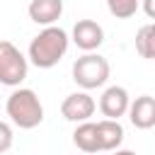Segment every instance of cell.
<instances>
[{"mask_svg":"<svg viewBox=\"0 0 155 155\" xmlns=\"http://www.w3.org/2000/svg\"><path fill=\"white\" fill-rule=\"evenodd\" d=\"M73 44L80 51H97L104 44V29L94 19H78L73 27Z\"/></svg>","mask_w":155,"mask_h":155,"instance_id":"6","label":"cell"},{"mask_svg":"<svg viewBox=\"0 0 155 155\" xmlns=\"http://www.w3.org/2000/svg\"><path fill=\"white\" fill-rule=\"evenodd\" d=\"M68 46H70V36L65 29L56 27V24H48L44 27L29 44V51H27V58L41 68V70H48L53 65H58V61L68 53Z\"/></svg>","mask_w":155,"mask_h":155,"instance_id":"1","label":"cell"},{"mask_svg":"<svg viewBox=\"0 0 155 155\" xmlns=\"http://www.w3.org/2000/svg\"><path fill=\"white\" fill-rule=\"evenodd\" d=\"M5 111H7L10 121L15 126L24 128V131L36 128L44 121V104L36 97V92L29 90V87H15L12 94L7 97Z\"/></svg>","mask_w":155,"mask_h":155,"instance_id":"2","label":"cell"},{"mask_svg":"<svg viewBox=\"0 0 155 155\" xmlns=\"http://www.w3.org/2000/svg\"><path fill=\"white\" fill-rule=\"evenodd\" d=\"M107 7L116 19H128L140 7V0H107Z\"/></svg>","mask_w":155,"mask_h":155,"instance_id":"13","label":"cell"},{"mask_svg":"<svg viewBox=\"0 0 155 155\" xmlns=\"http://www.w3.org/2000/svg\"><path fill=\"white\" fill-rule=\"evenodd\" d=\"M94 109H97V102L90 97L87 90L68 94V97L63 99V104H61V114H63V119H65V121H73V124H80V121L92 119Z\"/></svg>","mask_w":155,"mask_h":155,"instance_id":"5","label":"cell"},{"mask_svg":"<svg viewBox=\"0 0 155 155\" xmlns=\"http://www.w3.org/2000/svg\"><path fill=\"white\" fill-rule=\"evenodd\" d=\"M126 114H128V121H131L136 128H140V131L153 128V126H155V97L140 94V97L131 99Z\"/></svg>","mask_w":155,"mask_h":155,"instance_id":"8","label":"cell"},{"mask_svg":"<svg viewBox=\"0 0 155 155\" xmlns=\"http://www.w3.org/2000/svg\"><path fill=\"white\" fill-rule=\"evenodd\" d=\"M73 80L82 90H97L109 80V61L94 51H85L73 63Z\"/></svg>","mask_w":155,"mask_h":155,"instance_id":"3","label":"cell"},{"mask_svg":"<svg viewBox=\"0 0 155 155\" xmlns=\"http://www.w3.org/2000/svg\"><path fill=\"white\" fill-rule=\"evenodd\" d=\"M29 58L7 39H0V82L7 87H19L27 78Z\"/></svg>","mask_w":155,"mask_h":155,"instance_id":"4","label":"cell"},{"mask_svg":"<svg viewBox=\"0 0 155 155\" xmlns=\"http://www.w3.org/2000/svg\"><path fill=\"white\" fill-rule=\"evenodd\" d=\"M12 140H15V133H12V126L7 121H0V153H7L12 148Z\"/></svg>","mask_w":155,"mask_h":155,"instance_id":"14","label":"cell"},{"mask_svg":"<svg viewBox=\"0 0 155 155\" xmlns=\"http://www.w3.org/2000/svg\"><path fill=\"white\" fill-rule=\"evenodd\" d=\"M136 51L140 58L155 61V22H148L136 31Z\"/></svg>","mask_w":155,"mask_h":155,"instance_id":"12","label":"cell"},{"mask_svg":"<svg viewBox=\"0 0 155 155\" xmlns=\"http://www.w3.org/2000/svg\"><path fill=\"white\" fill-rule=\"evenodd\" d=\"M29 19L34 24H41V27H48V24H56L63 15V0H31L29 7Z\"/></svg>","mask_w":155,"mask_h":155,"instance_id":"9","label":"cell"},{"mask_svg":"<svg viewBox=\"0 0 155 155\" xmlns=\"http://www.w3.org/2000/svg\"><path fill=\"white\" fill-rule=\"evenodd\" d=\"M73 143L75 148L85 153H99V136H97V124L94 121H80L73 131Z\"/></svg>","mask_w":155,"mask_h":155,"instance_id":"11","label":"cell"},{"mask_svg":"<svg viewBox=\"0 0 155 155\" xmlns=\"http://www.w3.org/2000/svg\"><path fill=\"white\" fill-rule=\"evenodd\" d=\"M128 104H131V97H128L126 87H121V85L107 87L102 92V97H99V111L107 119H121V116H126Z\"/></svg>","mask_w":155,"mask_h":155,"instance_id":"7","label":"cell"},{"mask_svg":"<svg viewBox=\"0 0 155 155\" xmlns=\"http://www.w3.org/2000/svg\"><path fill=\"white\" fill-rule=\"evenodd\" d=\"M140 7L150 19H155V0H140Z\"/></svg>","mask_w":155,"mask_h":155,"instance_id":"15","label":"cell"},{"mask_svg":"<svg viewBox=\"0 0 155 155\" xmlns=\"http://www.w3.org/2000/svg\"><path fill=\"white\" fill-rule=\"evenodd\" d=\"M97 136H99V150H116L124 143V126L119 119H102L97 121Z\"/></svg>","mask_w":155,"mask_h":155,"instance_id":"10","label":"cell"}]
</instances>
